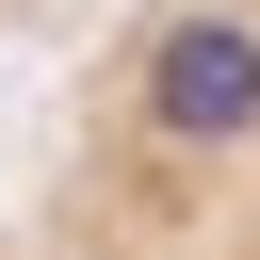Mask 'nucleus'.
Listing matches in <instances>:
<instances>
[{
    "label": "nucleus",
    "mask_w": 260,
    "mask_h": 260,
    "mask_svg": "<svg viewBox=\"0 0 260 260\" xmlns=\"http://www.w3.org/2000/svg\"><path fill=\"white\" fill-rule=\"evenodd\" d=\"M0 260H260V0H98L0 162Z\"/></svg>",
    "instance_id": "nucleus-1"
},
{
    "label": "nucleus",
    "mask_w": 260,
    "mask_h": 260,
    "mask_svg": "<svg viewBox=\"0 0 260 260\" xmlns=\"http://www.w3.org/2000/svg\"><path fill=\"white\" fill-rule=\"evenodd\" d=\"M81 32H98V0H0V98H49Z\"/></svg>",
    "instance_id": "nucleus-2"
}]
</instances>
